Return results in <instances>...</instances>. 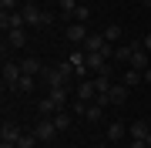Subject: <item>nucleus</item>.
Returning a JSON list of instances; mask_svg holds the SVG:
<instances>
[{
    "label": "nucleus",
    "instance_id": "nucleus-1",
    "mask_svg": "<svg viewBox=\"0 0 151 148\" xmlns=\"http://www.w3.org/2000/svg\"><path fill=\"white\" fill-rule=\"evenodd\" d=\"M70 77H74V64H70V61H64V64H57V67H44V81H47L50 88H67Z\"/></svg>",
    "mask_w": 151,
    "mask_h": 148
},
{
    "label": "nucleus",
    "instance_id": "nucleus-2",
    "mask_svg": "<svg viewBox=\"0 0 151 148\" xmlns=\"http://www.w3.org/2000/svg\"><path fill=\"white\" fill-rule=\"evenodd\" d=\"M24 77L20 64H14V61H4V91H17V81Z\"/></svg>",
    "mask_w": 151,
    "mask_h": 148
},
{
    "label": "nucleus",
    "instance_id": "nucleus-3",
    "mask_svg": "<svg viewBox=\"0 0 151 148\" xmlns=\"http://www.w3.org/2000/svg\"><path fill=\"white\" fill-rule=\"evenodd\" d=\"M34 135H37V142H54V138H57V125H54V118H40L37 125H34Z\"/></svg>",
    "mask_w": 151,
    "mask_h": 148
},
{
    "label": "nucleus",
    "instance_id": "nucleus-4",
    "mask_svg": "<svg viewBox=\"0 0 151 148\" xmlns=\"http://www.w3.org/2000/svg\"><path fill=\"white\" fill-rule=\"evenodd\" d=\"M20 27H27V20H24V14L20 10H10V14H0V30H20Z\"/></svg>",
    "mask_w": 151,
    "mask_h": 148
},
{
    "label": "nucleus",
    "instance_id": "nucleus-5",
    "mask_svg": "<svg viewBox=\"0 0 151 148\" xmlns=\"http://www.w3.org/2000/svg\"><path fill=\"white\" fill-rule=\"evenodd\" d=\"M128 94H131L128 84H124V81H114L111 91H108V98H111V104H128Z\"/></svg>",
    "mask_w": 151,
    "mask_h": 148
},
{
    "label": "nucleus",
    "instance_id": "nucleus-6",
    "mask_svg": "<svg viewBox=\"0 0 151 148\" xmlns=\"http://www.w3.org/2000/svg\"><path fill=\"white\" fill-rule=\"evenodd\" d=\"M128 135L138 138V142H145L151 148V125H145V121H134V125H128Z\"/></svg>",
    "mask_w": 151,
    "mask_h": 148
},
{
    "label": "nucleus",
    "instance_id": "nucleus-7",
    "mask_svg": "<svg viewBox=\"0 0 151 148\" xmlns=\"http://www.w3.org/2000/svg\"><path fill=\"white\" fill-rule=\"evenodd\" d=\"M108 47V40H104V34H87V40H84V54H101V51Z\"/></svg>",
    "mask_w": 151,
    "mask_h": 148
},
{
    "label": "nucleus",
    "instance_id": "nucleus-8",
    "mask_svg": "<svg viewBox=\"0 0 151 148\" xmlns=\"http://www.w3.org/2000/svg\"><path fill=\"white\" fill-rule=\"evenodd\" d=\"M67 40H70V44H84V40H87V24L74 20V24L67 27Z\"/></svg>",
    "mask_w": 151,
    "mask_h": 148
},
{
    "label": "nucleus",
    "instance_id": "nucleus-9",
    "mask_svg": "<svg viewBox=\"0 0 151 148\" xmlns=\"http://www.w3.org/2000/svg\"><path fill=\"white\" fill-rule=\"evenodd\" d=\"M77 98H81V101H97V88H94V81H87V77H84V81L81 84H77Z\"/></svg>",
    "mask_w": 151,
    "mask_h": 148
},
{
    "label": "nucleus",
    "instance_id": "nucleus-10",
    "mask_svg": "<svg viewBox=\"0 0 151 148\" xmlns=\"http://www.w3.org/2000/svg\"><path fill=\"white\" fill-rule=\"evenodd\" d=\"M128 64H131V67H138V71H145V67H151V61H148V51H145V47L138 44V47H134V54H131V61H128Z\"/></svg>",
    "mask_w": 151,
    "mask_h": 148
},
{
    "label": "nucleus",
    "instance_id": "nucleus-11",
    "mask_svg": "<svg viewBox=\"0 0 151 148\" xmlns=\"http://www.w3.org/2000/svg\"><path fill=\"white\" fill-rule=\"evenodd\" d=\"M124 135H128V125H124V121H111V125H108V142L111 145H118Z\"/></svg>",
    "mask_w": 151,
    "mask_h": 148
},
{
    "label": "nucleus",
    "instance_id": "nucleus-12",
    "mask_svg": "<svg viewBox=\"0 0 151 148\" xmlns=\"http://www.w3.org/2000/svg\"><path fill=\"white\" fill-rule=\"evenodd\" d=\"M20 71L30 74V77H37V74H44V64H40L37 57H24V61H20Z\"/></svg>",
    "mask_w": 151,
    "mask_h": 148
},
{
    "label": "nucleus",
    "instance_id": "nucleus-13",
    "mask_svg": "<svg viewBox=\"0 0 151 148\" xmlns=\"http://www.w3.org/2000/svg\"><path fill=\"white\" fill-rule=\"evenodd\" d=\"M20 135H24V128H17V125H4V142H0V145H14V148H17Z\"/></svg>",
    "mask_w": 151,
    "mask_h": 148
},
{
    "label": "nucleus",
    "instance_id": "nucleus-14",
    "mask_svg": "<svg viewBox=\"0 0 151 148\" xmlns=\"http://www.w3.org/2000/svg\"><path fill=\"white\" fill-rule=\"evenodd\" d=\"M27 44V30H7V47H24Z\"/></svg>",
    "mask_w": 151,
    "mask_h": 148
},
{
    "label": "nucleus",
    "instance_id": "nucleus-15",
    "mask_svg": "<svg viewBox=\"0 0 151 148\" xmlns=\"http://www.w3.org/2000/svg\"><path fill=\"white\" fill-rule=\"evenodd\" d=\"M84 57H87V71H94V74H101L104 67L111 64V61H104L101 54H84Z\"/></svg>",
    "mask_w": 151,
    "mask_h": 148
},
{
    "label": "nucleus",
    "instance_id": "nucleus-16",
    "mask_svg": "<svg viewBox=\"0 0 151 148\" xmlns=\"http://www.w3.org/2000/svg\"><path fill=\"white\" fill-rule=\"evenodd\" d=\"M141 77H145V71H138V67H128V71H124V77H121V81L128 84V88H138V84H141Z\"/></svg>",
    "mask_w": 151,
    "mask_h": 148
},
{
    "label": "nucleus",
    "instance_id": "nucleus-17",
    "mask_svg": "<svg viewBox=\"0 0 151 148\" xmlns=\"http://www.w3.org/2000/svg\"><path fill=\"white\" fill-rule=\"evenodd\" d=\"M67 94H70L67 88H50V91H47V98H50V101H54V104H57V108H64V104H67Z\"/></svg>",
    "mask_w": 151,
    "mask_h": 148
},
{
    "label": "nucleus",
    "instance_id": "nucleus-18",
    "mask_svg": "<svg viewBox=\"0 0 151 148\" xmlns=\"http://www.w3.org/2000/svg\"><path fill=\"white\" fill-rule=\"evenodd\" d=\"M70 118H74L70 111H64V108L57 111V115H54V125H57V131H67V128H70Z\"/></svg>",
    "mask_w": 151,
    "mask_h": 148
},
{
    "label": "nucleus",
    "instance_id": "nucleus-19",
    "mask_svg": "<svg viewBox=\"0 0 151 148\" xmlns=\"http://www.w3.org/2000/svg\"><path fill=\"white\" fill-rule=\"evenodd\" d=\"M101 34H104V40H108V44H118V40H121V27H118V24H108Z\"/></svg>",
    "mask_w": 151,
    "mask_h": 148
},
{
    "label": "nucleus",
    "instance_id": "nucleus-20",
    "mask_svg": "<svg viewBox=\"0 0 151 148\" xmlns=\"http://www.w3.org/2000/svg\"><path fill=\"white\" fill-rule=\"evenodd\" d=\"M134 47H138V44H118V51H114V61H131Z\"/></svg>",
    "mask_w": 151,
    "mask_h": 148
},
{
    "label": "nucleus",
    "instance_id": "nucleus-21",
    "mask_svg": "<svg viewBox=\"0 0 151 148\" xmlns=\"http://www.w3.org/2000/svg\"><path fill=\"white\" fill-rule=\"evenodd\" d=\"M101 115H104L101 104H87V111H84V118L91 121V125H97V121H101Z\"/></svg>",
    "mask_w": 151,
    "mask_h": 148
},
{
    "label": "nucleus",
    "instance_id": "nucleus-22",
    "mask_svg": "<svg viewBox=\"0 0 151 148\" xmlns=\"http://www.w3.org/2000/svg\"><path fill=\"white\" fill-rule=\"evenodd\" d=\"M77 7H81V0H60V14H64V17H74Z\"/></svg>",
    "mask_w": 151,
    "mask_h": 148
},
{
    "label": "nucleus",
    "instance_id": "nucleus-23",
    "mask_svg": "<svg viewBox=\"0 0 151 148\" xmlns=\"http://www.w3.org/2000/svg\"><path fill=\"white\" fill-rule=\"evenodd\" d=\"M17 91H20V94H30V91H34V77H30V74H24L20 81H17Z\"/></svg>",
    "mask_w": 151,
    "mask_h": 148
},
{
    "label": "nucleus",
    "instance_id": "nucleus-24",
    "mask_svg": "<svg viewBox=\"0 0 151 148\" xmlns=\"http://www.w3.org/2000/svg\"><path fill=\"white\" fill-rule=\"evenodd\" d=\"M34 145H37V135H34V131H30V135L24 131V135H20V142H17V148H34Z\"/></svg>",
    "mask_w": 151,
    "mask_h": 148
},
{
    "label": "nucleus",
    "instance_id": "nucleus-25",
    "mask_svg": "<svg viewBox=\"0 0 151 148\" xmlns=\"http://www.w3.org/2000/svg\"><path fill=\"white\" fill-rule=\"evenodd\" d=\"M87 104H91V101H81V98H77V101H70V115H81V118H84Z\"/></svg>",
    "mask_w": 151,
    "mask_h": 148
},
{
    "label": "nucleus",
    "instance_id": "nucleus-26",
    "mask_svg": "<svg viewBox=\"0 0 151 148\" xmlns=\"http://www.w3.org/2000/svg\"><path fill=\"white\" fill-rule=\"evenodd\" d=\"M74 20L87 24V20H91V7H87V4H81V7H77V14H74Z\"/></svg>",
    "mask_w": 151,
    "mask_h": 148
},
{
    "label": "nucleus",
    "instance_id": "nucleus-27",
    "mask_svg": "<svg viewBox=\"0 0 151 148\" xmlns=\"http://www.w3.org/2000/svg\"><path fill=\"white\" fill-rule=\"evenodd\" d=\"M0 10H4V14H10V10H17V0H0Z\"/></svg>",
    "mask_w": 151,
    "mask_h": 148
},
{
    "label": "nucleus",
    "instance_id": "nucleus-28",
    "mask_svg": "<svg viewBox=\"0 0 151 148\" xmlns=\"http://www.w3.org/2000/svg\"><path fill=\"white\" fill-rule=\"evenodd\" d=\"M131 148H148L145 142H138V138H131Z\"/></svg>",
    "mask_w": 151,
    "mask_h": 148
},
{
    "label": "nucleus",
    "instance_id": "nucleus-29",
    "mask_svg": "<svg viewBox=\"0 0 151 148\" xmlns=\"http://www.w3.org/2000/svg\"><path fill=\"white\" fill-rule=\"evenodd\" d=\"M145 81H148V84H151V67H145Z\"/></svg>",
    "mask_w": 151,
    "mask_h": 148
},
{
    "label": "nucleus",
    "instance_id": "nucleus-30",
    "mask_svg": "<svg viewBox=\"0 0 151 148\" xmlns=\"http://www.w3.org/2000/svg\"><path fill=\"white\" fill-rule=\"evenodd\" d=\"M145 51H151V34H148V37H145Z\"/></svg>",
    "mask_w": 151,
    "mask_h": 148
},
{
    "label": "nucleus",
    "instance_id": "nucleus-31",
    "mask_svg": "<svg viewBox=\"0 0 151 148\" xmlns=\"http://www.w3.org/2000/svg\"><path fill=\"white\" fill-rule=\"evenodd\" d=\"M91 148H108V145H91Z\"/></svg>",
    "mask_w": 151,
    "mask_h": 148
},
{
    "label": "nucleus",
    "instance_id": "nucleus-32",
    "mask_svg": "<svg viewBox=\"0 0 151 148\" xmlns=\"http://www.w3.org/2000/svg\"><path fill=\"white\" fill-rule=\"evenodd\" d=\"M20 4H30V0H20Z\"/></svg>",
    "mask_w": 151,
    "mask_h": 148
},
{
    "label": "nucleus",
    "instance_id": "nucleus-33",
    "mask_svg": "<svg viewBox=\"0 0 151 148\" xmlns=\"http://www.w3.org/2000/svg\"><path fill=\"white\" fill-rule=\"evenodd\" d=\"M108 148H118V145H108Z\"/></svg>",
    "mask_w": 151,
    "mask_h": 148
}]
</instances>
